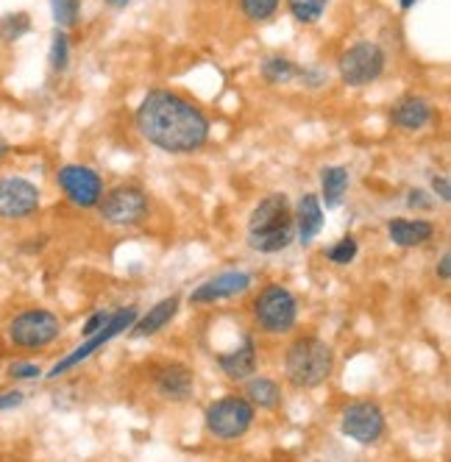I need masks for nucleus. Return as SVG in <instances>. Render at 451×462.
Listing matches in <instances>:
<instances>
[{
  "instance_id": "7ed1b4c3",
  "label": "nucleus",
  "mask_w": 451,
  "mask_h": 462,
  "mask_svg": "<svg viewBox=\"0 0 451 462\" xmlns=\"http://www.w3.org/2000/svg\"><path fill=\"white\" fill-rule=\"evenodd\" d=\"M287 379L301 390L324 384L335 371V351L318 337H299L290 343L284 356Z\"/></svg>"
},
{
  "instance_id": "9b49d317",
  "label": "nucleus",
  "mask_w": 451,
  "mask_h": 462,
  "mask_svg": "<svg viewBox=\"0 0 451 462\" xmlns=\"http://www.w3.org/2000/svg\"><path fill=\"white\" fill-rule=\"evenodd\" d=\"M42 195L34 181L23 176L0 179V217L4 220H28L40 212Z\"/></svg>"
},
{
  "instance_id": "2eb2a0df",
  "label": "nucleus",
  "mask_w": 451,
  "mask_h": 462,
  "mask_svg": "<svg viewBox=\"0 0 451 462\" xmlns=\"http://www.w3.org/2000/svg\"><path fill=\"white\" fill-rule=\"evenodd\" d=\"M293 223H296V240L301 245H312V240L320 235V228L327 223V209L315 192H304L299 198V204L293 207Z\"/></svg>"
},
{
  "instance_id": "412c9836",
  "label": "nucleus",
  "mask_w": 451,
  "mask_h": 462,
  "mask_svg": "<svg viewBox=\"0 0 451 462\" xmlns=\"http://www.w3.org/2000/svg\"><path fill=\"white\" fill-rule=\"evenodd\" d=\"M245 399L253 410H276L281 404V390L273 379H245Z\"/></svg>"
},
{
  "instance_id": "9d476101",
  "label": "nucleus",
  "mask_w": 451,
  "mask_h": 462,
  "mask_svg": "<svg viewBox=\"0 0 451 462\" xmlns=\"http://www.w3.org/2000/svg\"><path fill=\"white\" fill-rule=\"evenodd\" d=\"M137 318H140V315H137L134 307H125V310H120V312H112V315H109V323L101 328V332H98V335H92V337H84V343H81L73 354L64 356V359L59 362V365H53L48 376L56 379V376H61V374L73 371L76 365H81L84 359H89L95 351H101L109 340H115L120 332H125V328H132Z\"/></svg>"
},
{
  "instance_id": "6ab92c4d",
  "label": "nucleus",
  "mask_w": 451,
  "mask_h": 462,
  "mask_svg": "<svg viewBox=\"0 0 451 462\" xmlns=\"http://www.w3.org/2000/svg\"><path fill=\"white\" fill-rule=\"evenodd\" d=\"M179 295H170V299H162L156 307H151L143 318H137L134 320V326H132V337L137 340V337H151V335H156V332H162V328L176 318V312H179Z\"/></svg>"
},
{
  "instance_id": "e433bc0d",
  "label": "nucleus",
  "mask_w": 451,
  "mask_h": 462,
  "mask_svg": "<svg viewBox=\"0 0 451 462\" xmlns=\"http://www.w3.org/2000/svg\"><path fill=\"white\" fill-rule=\"evenodd\" d=\"M106 6H112V9H125L128 4H132V0H104Z\"/></svg>"
},
{
  "instance_id": "f257e3e1",
  "label": "nucleus",
  "mask_w": 451,
  "mask_h": 462,
  "mask_svg": "<svg viewBox=\"0 0 451 462\" xmlns=\"http://www.w3.org/2000/svg\"><path fill=\"white\" fill-rule=\"evenodd\" d=\"M134 123L145 143L173 156L198 153L212 134L207 112L170 89L145 92L134 112Z\"/></svg>"
},
{
  "instance_id": "20e7f679",
  "label": "nucleus",
  "mask_w": 451,
  "mask_h": 462,
  "mask_svg": "<svg viewBox=\"0 0 451 462\" xmlns=\"http://www.w3.org/2000/svg\"><path fill=\"white\" fill-rule=\"evenodd\" d=\"M384 68H388V53L379 42L371 40H360L348 45L340 59H337V76L345 87L363 89L371 87L382 79Z\"/></svg>"
},
{
  "instance_id": "1a4fd4ad",
  "label": "nucleus",
  "mask_w": 451,
  "mask_h": 462,
  "mask_svg": "<svg viewBox=\"0 0 451 462\" xmlns=\"http://www.w3.org/2000/svg\"><path fill=\"white\" fill-rule=\"evenodd\" d=\"M56 184L61 195L78 209H95L104 195V179L87 164H61L56 171Z\"/></svg>"
},
{
  "instance_id": "4468645a",
  "label": "nucleus",
  "mask_w": 451,
  "mask_h": 462,
  "mask_svg": "<svg viewBox=\"0 0 451 462\" xmlns=\"http://www.w3.org/2000/svg\"><path fill=\"white\" fill-rule=\"evenodd\" d=\"M153 387L156 393L168 402H187L196 393V376L181 362H168V365L156 368L153 374Z\"/></svg>"
},
{
  "instance_id": "4c0bfd02",
  "label": "nucleus",
  "mask_w": 451,
  "mask_h": 462,
  "mask_svg": "<svg viewBox=\"0 0 451 462\" xmlns=\"http://www.w3.org/2000/svg\"><path fill=\"white\" fill-rule=\"evenodd\" d=\"M415 4H418V0H399L401 12H410V9H415Z\"/></svg>"
},
{
  "instance_id": "f3484780",
  "label": "nucleus",
  "mask_w": 451,
  "mask_h": 462,
  "mask_svg": "<svg viewBox=\"0 0 451 462\" xmlns=\"http://www.w3.org/2000/svg\"><path fill=\"white\" fill-rule=\"evenodd\" d=\"M435 223L424 217H391L388 220V237L399 248H415L424 245L435 237Z\"/></svg>"
},
{
  "instance_id": "c85d7f7f",
  "label": "nucleus",
  "mask_w": 451,
  "mask_h": 462,
  "mask_svg": "<svg viewBox=\"0 0 451 462\" xmlns=\"http://www.w3.org/2000/svg\"><path fill=\"white\" fill-rule=\"evenodd\" d=\"M296 79H301V84L304 87H309V89H320L327 84V70L324 68H299V76Z\"/></svg>"
},
{
  "instance_id": "39448f33",
  "label": "nucleus",
  "mask_w": 451,
  "mask_h": 462,
  "mask_svg": "<svg viewBox=\"0 0 451 462\" xmlns=\"http://www.w3.org/2000/svg\"><path fill=\"white\" fill-rule=\"evenodd\" d=\"M253 412L245 395H223L204 410L207 432L217 440H240L253 423Z\"/></svg>"
},
{
  "instance_id": "f704fd0d",
  "label": "nucleus",
  "mask_w": 451,
  "mask_h": 462,
  "mask_svg": "<svg viewBox=\"0 0 451 462\" xmlns=\"http://www.w3.org/2000/svg\"><path fill=\"white\" fill-rule=\"evenodd\" d=\"M435 273H437V279H440V282H448V279H451V254H448V251L440 256Z\"/></svg>"
},
{
  "instance_id": "473e14b6",
  "label": "nucleus",
  "mask_w": 451,
  "mask_h": 462,
  "mask_svg": "<svg viewBox=\"0 0 451 462\" xmlns=\"http://www.w3.org/2000/svg\"><path fill=\"white\" fill-rule=\"evenodd\" d=\"M429 187H432V195L440 198V204H451V181H448V176H432Z\"/></svg>"
},
{
  "instance_id": "c9c22d12",
  "label": "nucleus",
  "mask_w": 451,
  "mask_h": 462,
  "mask_svg": "<svg viewBox=\"0 0 451 462\" xmlns=\"http://www.w3.org/2000/svg\"><path fill=\"white\" fill-rule=\"evenodd\" d=\"M9 151H12V148H9L6 137H4V134H0V162H4V159L9 156Z\"/></svg>"
},
{
  "instance_id": "4be33fe9",
  "label": "nucleus",
  "mask_w": 451,
  "mask_h": 462,
  "mask_svg": "<svg viewBox=\"0 0 451 462\" xmlns=\"http://www.w3.org/2000/svg\"><path fill=\"white\" fill-rule=\"evenodd\" d=\"M260 73H262V81L265 84L281 87V84H290V81L299 76V64L293 59L281 56V53H271V56L262 59Z\"/></svg>"
},
{
  "instance_id": "f03ea898",
  "label": "nucleus",
  "mask_w": 451,
  "mask_h": 462,
  "mask_svg": "<svg viewBox=\"0 0 451 462\" xmlns=\"http://www.w3.org/2000/svg\"><path fill=\"white\" fill-rule=\"evenodd\" d=\"M245 240L260 254H279L296 240L293 204L284 192H271L253 207L245 228Z\"/></svg>"
},
{
  "instance_id": "b1692460",
  "label": "nucleus",
  "mask_w": 451,
  "mask_h": 462,
  "mask_svg": "<svg viewBox=\"0 0 451 462\" xmlns=\"http://www.w3.org/2000/svg\"><path fill=\"white\" fill-rule=\"evenodd\" d=\"M31 14L28 12H9V14H4L0 17V42H17V40H23L28 31H31Z\"/></svg>"
},
{
  "instance_id": "dca6fc26",
  "label": "nucleus",
  "mask_w": 451,
  "mask_h": 462,
  "mask_svg": "<svg viewBox=\"0 0 451 462\" xmlns=\"http://www.w3.org/2000/svg\"><path fill=\"white\" fill-rule=\"evenodd\" d=\"M435 120V109L421 95H404L391 109V123L401 131H421Z\"/></svg>"
},
{
  "instance_id": "72a5a7b5",
  "label": "nucleus",
  "mask_w": 451,
  "mask_h": 462,
  "mask_svg": "<svg viewBox=\"0 0 451 462\" xmlns=\"http://www.w3.org/2000/svg\"><path fill=\"white\" fill-rule=\"evenodd\" d=\"M23 402H25V395H23L20 390H6V393H0V412L17 410Z\"/></svg>"
},
{
  "instance_id": "f8f14e48",
  "label": "nucleus",
  "mask_w": 451,
  "mask_h": 462,
  "mask_svg": "<svg viewBox=\"0 0 451 462\" xmlns=\"http://www.w3.org/2000/svg\"><path fill=\"white\" fill-rule=\"evenodd\" d=\"M343 435L360 446H373L384 435V412L373 402H354L343 410Z\"/></svg>"
},
{
  "instance_id": "423d86ee",
  "label": "nucleus",
  "mask_w": 451,
  "mask_h": 462,
  "mask_svg": "<svg viewBox=\"0 0 451 462\" xmlns=\"http://www.w3.org/2000/svg\"><path fill=\"white\" fill-rule=\"evenodd\" d=\"M253 318L268 335H287L299 320L296 295L281 284H268L253 301Z\"/></svg>"
},
{
  "instance_id": "aec40b11",
  "label": "nucleus",
  "mask_w": 451,
  "mask_h": 462,
  "mask_svg": "<svg viewBox=\"0 0 451 462\" xmlns=\"http://www.w3.org/2000/svg\"><path fill=\"white\" fill-rule=\"evenodd\" d=\"M351 184V173L343 164H329V168L320 171V204L324 209H337L343 204V198L348 192Z\"/></svg>"
},
{
  "instance_id": "a211bd4d",
  "label": "nucleus",
  "mask_w": 451,
  "mask_h": 462,
  "mask_svg": "<svg viewBox=\"0 0 451 462\" xmlns=\"http://www.w3.org/2000/svg\"><path fill=\"white\" fill-rule=\"evenodd\" d=\"M217 365H220V371L229 376L232 382L251 379V374L256 371V343L251 337H245L243 346H237L235 351L217 354Z\"/></svg>"
},
{
  "instance_id": "bb28decb",
  "label": "nucleus",
  "mask_w": 451,
  "mask_h": 462,
  "mask_svg": "<svg viewBox=\"0 0 451 462\" xmlns=\"http://www.w3.org/2000/svg\"><path fill=\"white\" fill-rule=\"evenodd\" d=\"M324 254H327V259L332 262V265H351V262L357 259V254H360V243L345 235L343 240H337L335 245H329Z\"/></svg>"
},
{
  "instance_id": "cd10ccee",
  "label": "nucleus",
  "mask_w": 451,
  "mask_h": 462,
  "mask_svg": "<svg viewBox=\"0 0 451 462\" xmlns=\"http://www.w3.org/2000/svg\"><path fill=\"white\" fill-rule=\"evenodd\" d=\"M51 12H53V20L56 25L64 31V28H73L78 25V0H51Z\"/></svg>"
},
{
  "instance_id": "0eeeda50",
  "label": "nucleus",
  "mask_w": 451,
  "mask_h": 462,
  "mask_svg": "<svg viewBox=\"0 0 451 462\" xmlns=\"http://www.w3.org/2000/svg\"><path fill=\"white\" fill-rule=\"evenodd\" d=\"M101 212V217L112 226H140L148 212H151V201H148V195L134 187V184H117L112 187L109 192L101 195V201L98 207H95Z\"/></svg>"
},
{
  "instance_id": "c756f323",
  "label": "nucleus",
  "mask_w": 451,
  "mask_h": 462,
  "mask_svg": "<svg viewBox=\"0 0 451 462\" xmlns=\"http://www.w3.org/2000/svg\"><path fill=\"white\" fill-rule=\"evenodd\" d=\"M407 209H421V212H429L432 209V195L421 187H412L407 192Z\"/></svg>"
},
{
  "instance_id": "2f4dec72",
  "label": "nucleus",
  "mask_w": 451,
  "mask_h": 462,
  "mask_svg": "<svg viewBox=\"0 0 451 462\" xmlns=\"http://www.w3.org/2000/svg\"><path fill=\"white\" fill-rule=\"evenodd\" d=\"M9 376L23 382V379H37L40 376V368L34 365V362H14V365L9 368Z\"/></svg>"
},
{
  "instance_id": "ddd939ff",
  "label": "nucleus",
  "mask_w": 451,
  "mask_h": 462,
  "mask_svg": "<svg viewBox=\"0 0 451 462\" xmlns=\"http://www.w3.org/2000/svg\"><path fill=\"white\" fill-rule=\"evenodd\" d=\"M248 287H251V273H245V271H223V273L207 279L204 284H198L196 290H192L189 301L192 304H215V301L235 299V295L248 292Z\"/></svg>"
},
{
  "instance_id": "5701e85b",
  "label": "nucleus",
  "mask_w": 451,
  "mask_h": 462,
  "mask_svg": "<svg viewBox=\"0 0 451 462\" xmlns=\"http://www.w3.org/2000/svg\"><path fill=\"white\" fill-rule=\"evenodd\" d=\"M332 0H287V12L301 25H315L324 20Z\"/></svg>"
},
{
  "instance_id": "7c9ffc66",
  "label": "nucleus",
  "mask_w": 451,
  "mask_h": 462,
  "mask_svg": "<svg viewBox=\"0 0 451 462\" xmlns=\"http://www.w3.org/2000/svg\"><path fill=\"white\" fill-rule=\"evenodd\" d=\"M109 315H112V312H106V310H98V312H92V315H89V320H87V323H84V328H81V335H84V337H92V335H98L101 328H104V326L109 323Z\"/></svg>"
},
{
  "instance_id": "6e6552de",
  "label": "nucleus",
  "mask_w": 451,
  "mask_h": 462,
  "mask_svg": "<svg viewBox=\"0 0 451 462\" xmlns=\"http://www.w3.org/2000/svg\"><path fill=\"white\" fill-rule=\"evenodd\" d=\"M61 335V323L51 310H25L12 318L9 340L23 351H40L56 343Z\"/></svg>"
},
{
  "instance_id": "393cba45",
  "label": "nucleus",
  "mask_w": 451,
  "mask_h": 462,
  "mask_svg": "<svg viewBox=\"0 0 451 462\" xmlns=\"http://www.w3.org/2000/svg\"><path fill=\"white\" fill-rule=\"evenodd\" d=\"M48 61H51V70H53L56 76L68 70V64H70V40H68V31H61V28L53 31Z\"/></svg>"
},
{
  "instance_id": "a878e982",
  "label": "nucleus",
  "mask_w": 451,
  "mask_h": 462,
  "mask_svg": "<svg viewBox=\"0 0 451 462\" xmlns=\"http://www.w3.org/2000/svg\"><path fill=\"white\" fill-rule=\"evenodd\" d=\"M281 6V0H240V12L251 23H268Z\"/></svg>"
}]
</instances>
